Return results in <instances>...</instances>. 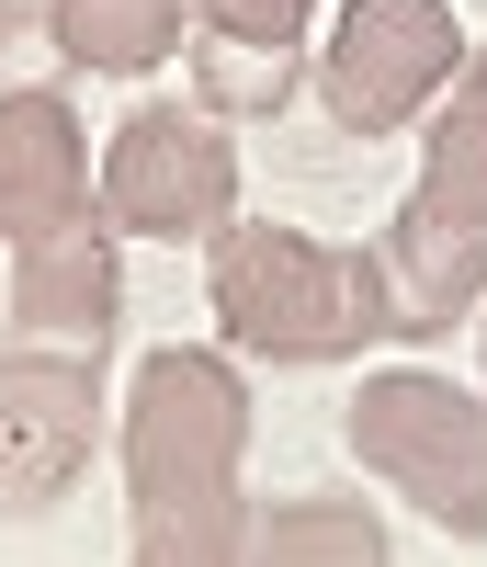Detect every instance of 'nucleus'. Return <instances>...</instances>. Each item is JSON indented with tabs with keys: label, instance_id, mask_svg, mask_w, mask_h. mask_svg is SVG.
I'll use <instances>...</instances> for the list:
<instances>
[{
	"label": "nucleus",
	"instance_id": "nucleus-1",
	"mask_svg": "<svg viewBox=\"0 0 487 567\" xmlns=\"http://www.w3.org/2000/svg\"><path fill=\"white\" fill-rule=\"evenodd\" d=\"M114 454H125V511H136L125 567H238V523H250V499H238L250 386H238L227 352L159 341L125 374Z\"/></svg>",
	"mask_w": 487,
	"mask_h": 567
},
{
	"label": "nucleus",
	"instance_id": "nucleus-2",
	"mask_svg": "<svg viewBox=\"0 0 487 567\" xmlns=\"http://www.w3.org/2000/svg\"><path fill=\"white\" fill-rule=\"evenodd\" d=\"M205 307L227 352L250 363H352L397 341V296H385L374 250H329L283 216H227L205 227Z\"/></svg>",
	"mask_w": 487,
	"mask_h": 567
},
{
	"label": "nucleus",
	"instance_id": "nucleus-3",
	"mask_svg": "<svg viewBox=\"0 0 487 567\" xmlns=\"http://www.w3.org/2000/svg\"><path fill=\"white\" fill-rule=\"evenodd\" d=\"M340 443L431 534L487 545V386H454L431 363H374L352 386V409H340Z\"/></svg>",
	"mask_w": 487,
	"mask_h": 567
},
{
	"label": "nucleus",
	"instance_id": "nucleus-4",
	"mask_svg": "<svg viewBox=\"0 0 487 567\" xmlns=\"http://www.w3.org/2000/svg\"><path fill=\"white\" fill-rule=\"evenodd\" d=\"M465 58L476 45L454 23V0H340L329 58H318V103L340 136H408L454 91Z\"/></svg>",
	"mask_w": 487,
	"mask_h": 567
},
{
	"label": "nucleus",
	"instance_id": "nucleus-5",
	"mask_svg": "<svg viewBox=\"0 0 487 567\" xmlns=\"http://www.w3.org/2000/svg\"><path fill=\"white\" fill-rule=\"evenodd\" d=\"M238 216V148L205 103H125L103 136V227L114 239H205Z\"/></svg>",
	"mask_w": 487,
	"mask_h": 567
},
{
	"label": "nucleus",
	"instance_id": "nucleus-6",
	"mask_svg": "<svg viewBox=\"0 0 487 567\" xmlns=\"http://www.w3.org/2000/svg\"><path fill=\"white\" fill-rule=\"evenodd\" d=\"M103 432H114V398L91 352H58V341L0 352V523H45L91 477Z\"/></svg>",
	"mask_w": 487,
	"mask_h": 567
},
{
	"label": "nucleus",
	"instance_id": "nucleus-7",
	"mask_svg": "<svg viewBox=\"0 0 487 567\" xmlns=\"http://www.w3.org/2000/svg\"><path fill=\"white\" fill-rule=\"evenodd\" d=\"M103 216V148L80 136L69 91L12 80L0 91V239H45V227Z\"/></svg>",
	"mask_w": 487,
	"mask_h": 567
},
{
	"label": "nucleus",
	"instance_id": "nucleus-8",
	"mask_svg": "<svg viewBox=\"0 0 487 567\" xmlns=\"http://www.w3.org/2000/svg\"><path fill=\"white\" fill-rule=\"evenodd\" d=\"M125 318V261L91 227H45V239H12V329L23 341H58V352H103Z\"/></svg>",
	"mask_w": 487,
	"mask_h": 567
},
{
	"label": "nucleus",
	"instance_id": "nucleus-9",
	"mask_svg": "<svg viewBox=\"0 0 487 567\" xmlns=\"http://www.w3.org/2000/svg\"><path fill=\"white\" fill-rule=\"evenodd\" d=\"M374 272H385V296H397V341H431V329H454V318L487 307V227L397 205L385 239H374Z\"/></svg>",
	"mask_w": 487,
	"mask_h": 567
},
{
	"label": "nucleus",
	"instance_id": "nucleus-10",
	"mask_svg": "<svg viewBox=\"0 0 487 567\" xmlns=\"http://www.w3.org/2000/svg\"><path fill=\"white\" fill-rule=\"evenodd\" d=\"M238 567H397L385 523L340 488H296V499H261L238 523Z\"/></svg>",
	"mask_w": 487,
	"mask_h": 567
},
{
	"label": "nucleus",
	"instance_id": "nucleus-11",
	"mask_svg": "<svg viewBox=\"0 0 487 567\" xmlns=\"http://www.w3.org/2000/svg\"><path fill=\"white\" fill-rule=\"evenodd\" d=\"M45 45L91 80H148L193 45V0H45Z\"/></svg>",
	"mask_w": 487,
	"mask_h": 567
},
{
	"label": "nucleus",
	"instance_id": "nucleus-12",
	"mask_svg": "<svg viewBox=\"0 0 487 567\" xmlns=\"http://www.w3.org/2000/svg\"><path fill=\"white\" fill-rule=\"evenodd\" d=\"M431 216H454V227H487V58L454 69V91L431 103V148H419V194Z\"/></svg>",
	"mask_w": 487,
	"mask_h": 567
},
{
	"label": "nucleus",
	"instance_id": "nucleus-13",
	"mask_svg": "<svg viewBox=\"0 0 487 567\" xmlns=\"http://www.w3.org/2000/svg\"><path fill=\"white\" fill-rule=\"evenodd\" d=\"M182 58H193V103H205L216 125H238V114H283V103H296V45H227V34H193L182 45Z\"/></svg>",
	"mask_w": 487,
	"mask_h": 567
},
{
	"label": "nucleus",
	"instance_id": "nucleus-14",
	"mask_svg": "<svg viewBox=\"0 0 487 567\" xmlns=\"http://www.w3.org/2000/svg\"><path fill=\"white\" fill-rule=\"evenodd\" d=\"M193 34H227V45H307V34H318V0H193Z\"/></svg>",
	"mask_w": 487,
	"mask_h": 567
},
{
	"label": "nucleus",
	"instance_id": "nucleus-15",
	"mask_svg": "<svg viewBox=\"0 0 487 567\" xmlns=\"http://www.w3.org/2000/svg\"><path fill=\"white\" fill-rule=\"evenodd\" d=\"M0 69H23V12L0 0Z\"/></svg>",
	"mask_w": 487,
	"mask_h": 567
},
{
	"label": "nucleus",
	"instance_id": "nucleus-16",
	"mask_svg": "<svg viewBox=\"0 0 487 567\" xmlns=\"http://www.w3.org/2000/svg\"><path fill=\"white\" fill-rule=\"evenodd\" d=\"M476 374H487V307H476Z\"/></svg>",
	"mask_w": 487,
	"mask_h": 567
}]
</instances>
